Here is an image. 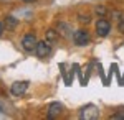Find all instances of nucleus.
<instances>
[{
    "instance_id": "nucleus-10",
    "label": "nucleus",
    "mask_w": 124,
    "mask_h": 120,
    "mask_svg": "<svg viewBox=\"0 0 124 120\" xmlns=\"http://www.w3.org/2000/svg\"><path fill=\"white\" fill-rule=\"evenodd\" d=\"M17 25H18V18L12 17V15L5 18V30H10V31H13V30L17 28Z\"/></svg>"
},
{
    "instance_id": "nucleus-15",
    "label": "nucleus",
    "mask_w": 124,
    "mask_h": 120,
    "mask_svg": "<svg viewBox=\"0 0 124 120\" xmlns=\"http://www.w3.org/2000/svg\"><path fill=\"white\" fill-rule=\"evenodd\" d=\"M2 35H3V25L0 23V36H2Z\"/></svg>"
},
{
    "instance_id": "nucleus-3",
    "label": "nucleus",
    "mask_w": 124,
    "mask_h": 120,
    "mask_svg": "<svg viewBox=\"0 0 124 120\" xmlns=\"http://www.w3.org/2000/svg\"><path fill=\"white\" fill-rule=\"evenodd\" d=\"M94 30H96V35H98V36L104 38V36H108V35L111 33V30H113V25H111V21H109V20H106L104 17H101V18L96 21Z\"/></svg>"
},
{
    "instance_id": "nucleus-11",
    "label": "nucleus",
    "mask_w": 124,
    "mask_h": 120,
    "mask_svg": "<svg viewBox=\"0 0 124 120\" xmlns=\"http://www.w3.org/2000/svg\"><path fill=\"white\" fill-rule=\"evenodd\" d=\"M78 21L88 25V23L91 21V15H89V13H78Z\"/></svg>"
},
{
    "instance_id": "nucleus-12",
    "label": "nucleus",
    "mask_w": 124,
    "mask_h": 120,
    "mask_svg": "<svg viewBox=\"0 0 124 120\" xmlns=\"http://www.w3.org/2000/svg\"><path fill=\"white\" fill-rule=\"evenodd\" d=\"M96 13H98L99 17H104L106 13H108V10H106V7H103V5H98V7H96Z\"/></svg>"
},
{
    "instance_id": "nucleus-7",
    "label": "nucleus",
    "mask_w": 124,
    "mask_h": 120,
    "mask_svg": "<svg viewBox=\"0 0 124 120\" xmlns=\"http://www.w3.org/2000/svg\"><path fill=\"white\" fill-rule=\"evenodd\" d=\"M56 31H58V35L63 36V38H71V35H73L71 25L70 23H65V21H60L56 25Z\"/></svg>"
},
{
    "instance_id": "nucleus-4",
    "label": "nucleus",
    "mask_w": 124,
    "mask_h": 120,
    "mask_svg": "<svg viewBox=\"0 0 124 120\" xmlns=\"http://www.w3.org/2000/svg\"><path fill=\"white\" fill-rule=\"evenodd\" d=\"M99 117V109L94 104H88L79 110V119L81 120H94Z\"/></svg>"
},
{
    "instance_id": "nucleus-1",
    "label": "nucleus",
    "mask_w": 124,
    "mask_h": 120,
    "mask_svg": "<svg viewBox=\"0 0 124 120\" xmlns=\"http://www.w3.org/2000/svg\"><path fill=\"white\" fill-rule=\"evenodd\" d=\"M71 40H73V43H75L76 46H86V45H89V41H91V35H89V31H88L86 28H79V30H75V31H73Z\"/></svg>"
},
{
    "instance_id": "nucleus-5",
    "label": "nucleus",
    "mask_w": 124,
    "mask_h": 120,
    "mask_svg": "<svg viewBox=\"0 0 124 120\" xmlns=\"http://www.w3.org/2000/svg\"><path fill=\"white\" fill-rule=\"evenodd\" d=\"M37 43H38V40H37V36H35V33H27L25 36L22 38V41H20L22 48H23L27 53H35Z\"/></svg>"
},
{
    "instance_id": "nucleus-8",
    "label": "nucleus",
    "mask_w": 124,
    "mask_h": 120,
    "mask_svg": "<svg viewBox=\"0 0 124 120\" xmlns=\"http://www.w3.org/2000/svg\"><path fill=\"white\" fill-rule=\"evenodd\" d=\"M61 110H63V105L60 104V102H51L50 105H48V117H56V115H60L61 113Z\"/></svg>"
},
{
    "instance_id": "nucleus-16",
    "label": "nucleus",
    "mask_w": 124,
    "mask_h": 120,
    "mask_svg": "<svg viewBox=\"0 0 124 120\" xmlns=\"http://www.w3.org/2000/svg\"><path fill=\"white\" fill-rule=\"evenodd\" d=\"M23 2H27V3H31V2H37V0H23Z\"/></svg>"
},
{
    "instance_id": "nucleus-14",
    "label": "nucleus",
    "mask_w": 124,
    "mask_h": 120,
    "mask_svg": "<svg viewBox=\"0 0 124 120\" xmlns=\"http://www.w3.org/2000/svg\"><path fill=\"white\" fill-rule=\"evenodd\" d=\"M111 119H124V110L123 112H116L111 115Z\"/></svg>"
},
{
    "instance_id": "nucleus-9",
    "label": "nucleus",
    "mask_w": 124,
    "mask_h": 120,
    "mask_svg": "<svg viewBox=\"0 0 124 120\" xmlns=\"http://www.w3.org/2000/svg\"><path fill=\"white\" fill-rule=\"evenodd\" d=\"M58 38H60V35H58L56 28H50V30L46 31V35H45V40H48L51 45H53V43H56Z\"/></svg>"
},
{
    "instance_id": "nucleus-6",
    "label": "nucleus",
    "mask_w": 124,
    "mask_h": 120,
    "mask_svg": "<svg viewBox=\"0 0 124 120\" xmlns=\"http://www.w3.org/2000/svg\"><path fill=\"white\" fill-rule=\"evenodd\" d=\"M27 89H28V81H15V82L10 86V92H12V95H15V97L23 95V94L27 92Z\"/></svg>"
},
{
    "instance_id": "nucleus-2",
    "label": "nucleus",
    "mask_w": 124,
    "mask_h": 120,
    "mask_svg": "<svg viewBox=\"0 0 124 120\" xmlns=\"http://www.w3.org/2000/svg\"><path fill=\"white\" fill-rule=\"evenodd\" d=\"M53 53V46H51V43L48 41V40H41L37 43V48H35V54L38 56L40 59H45L48 56H51Z\"/></svg>"
},
{
    "instance_id": "nucleus-13",
    "label": "nucleus",
    "mask_w": 124,
    "mask_h": 120,
    "mask_svg": "<svg viewBox=\"0 0 124 120\" xmlns=\"http://www.w3.org/2000/svg\"><path fill=\"white\" fill-rule=\"evenodd\" d=\"M117 30H119V31H121V33L124 35V17H121V18H119V23H117Z\"/></svg>"
}]
</instances>
